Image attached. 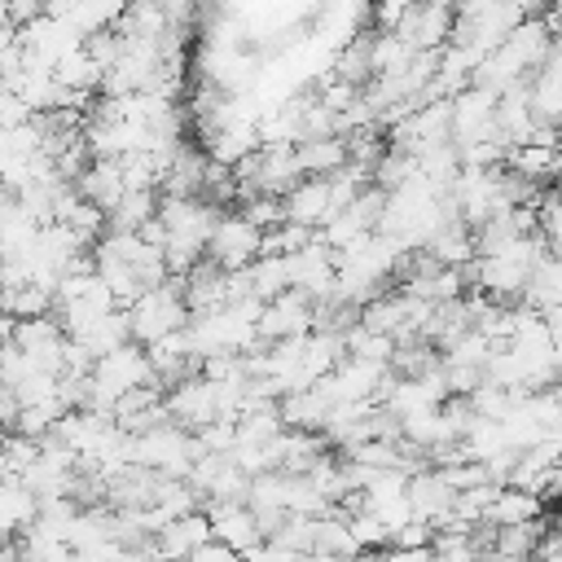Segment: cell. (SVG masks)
Listing matches in <instances>:
<instances>
[{"instance_id":"cell-28","label":"cell","mask_w":562,"mask_h":562,"mask_svg":"<svg viewBox=\"0 0 562 562\" xmlns=\"http://www.w3.org/2000/svg\"><path fill=\"white\" fill-rule=\"evenodd\" d=\"M189 562H246V558H241L233 544H224V540L211 536V540H202V544L189 553Z\"/></svg>"},{"instance_id":"cell-37","label":"cell","mask_w":562,"mask_h":562,"mask_svg":"<svg viewBox=\"0 0 562 562\" xmlns=\"http://www.w3.org/2000/svg\"><path fill=\"white\" fill-rule=\"evenodd\" d=\"M158 562H189V558H158Z\"/></svg>"},{"instance_id":"cell-29","label":"cell","mask_w":562,"mask_h":562,"mask_svg":"<svg viewBox=\"0 0 562 562\" xmlns=\"http://www.w3.org/2000/svg\"><path fill=\"white\" fill-rule=\"evenodd\" d=\"M413 4H417V0H373V18L382 22V31H395L400 18H404Z\"/></svg>"},{"instance_id":"cell-30","label":"cell","mask_w":562,"mask_h":562,"mask_svg":"<svg viewBox=\"0 0 562 562\" xmlns=\"http://www.w3.org/2000/svg\"><path fill=\"white\" fill-rule=\"evenodd\" d=\"M544 321H549V342H553V360H558V369H562V307H549V312H544Z\"/></svg>"},{"instance_id":"cell-32","label":"cell","mask_w":562,"mask_h":562,"mask_svg":"<svg viewBox=\"0 0 562 562\" xmlns=\"http://www.w3.org/2000/svg\"><path fill=\"white\" fill-rule=\"evenodd\" d=\"M0 562H26V558H22V544H18V540H4V544H0Z\"/></svg>"},{"instance_id":"cell-18","label":"cell","mask_w":562,"mask_h":562,"mask_svg":"<svg viewBox=\"0 0 562 562\" xmlns=\"http://www.w3.org/2000/svg\"><path fill=\"white\" fill-rule=\"evenodd\" d=\"M57 307V294L48 290V285H40V281H18V285H4L0 290V312H9V316H48Z\"/></svg>"},{"instance_id":"cell-35","label":"cell","mask_w":562,"mask_h":562,"mask_svg":"<svg viewBox=\"0 0 562 562\" xmlns=\"http://www.w3.org/2000/svg\"><path fill=\"white\" fill-rule=\"evenodd\" d=\"M549 391H553V395H558V400H562V378H558V382H553V386H549Z\"/></svg>"},{"instance_id":"cell-17","label":"cell","mask_w":562,"mask_h":562,"mask_svg":"<svg viewBox=\"0 0 562 562\" xmlns=\"http://www.w3.org/2000/svg\"><path fill=\"white\" fill-rule=\"evenodd\" d=\"M294 158L303 176H334L338 167L351 162V149H347V136H312L294 145Z\"/></svg>"},{"instance_id":"cell-6","label":"cell","mask_w":562,"mask_h":562,"mask_svg":"<svg viewBox=\"0 0 562 562\" xmlns=\"http://www.w3.org/2000/svg\"><path fill=\"white\" fill-rule=\"evenodd\" d=\"M167 413H171V422H180L184 430L198 435L202 426H211V422L220 417L215 382H211L206 373H189V378L171 382V391H167Z\"/></svg>"},{"instance_id":"cell-5","label":"cell","mask_w":562,"mask_h":562,"mask_svg":"<svg viewBox=\"0 0 562 562\" xmlns=\"http://www.w3.org/2000/svg\"><path fill=\"white\" fill-rule=\"evenodd\" d=\"M13 342L26 351V360L35 364V369H48V373H61V364H66V329H61V321L48 312V316H22L18 325H13Z\"/></svg>"},{"instance_id":"cell-10","label":"cell","mask_w":562,"mask_h":562,"mask_svg":"<svg viewBox=\"0 0 562 562\" xmlns=\"http://www.w3.org/2000/svg\"><path fill=\"white\" fill-rule=\"evenodd\" d=\"M75 189H79V198H88L92 206H101V211L110 215V211L123 202V193H127L123 162H119V158H92V162L79 171Z\"/></svg>"},{"instance_id":"cell-12","label":"cell","mask_w":562,"mask_h":562,"mask_svg":"<svg viewBox=\"0 0 562 562\" xmlns=\"http://www.w3.org/2000/svg\"><path fill=\"white\" fill-rule=\"evenodd\" d=\"M281 202H285V220L307 224V228H321V224L334 215V202H329V176H303Z\"/></svg>"},{"instance_id":"cell-14","label":"cell","mask_w":562,"mask_h":562,"mask_svg":"<svg viewBox=\"0 0 562 562\" xmlns=\"http://www.w3.org/2000/svg\"><path fill=\"white\" fill-rule=\"evenodd\" d=\"M536 114H531V92H527V83H518V88H505L501 97H496V132H501V140L505 145H522V140H531L536 136Z\"/></svg>"},{"instance_id":"cell-25","label":"cell","mask_w":562,"mask_h":562,"mask_svg":"<svg viewBox=\"0 0 562 562\" xmlns=\"http://www.w3.org/2000/svg\"><path fill=\"white\" fill-rule=\"evenodd\" d=\"M347 522H351V536H356L360 553H369V549H386V544H391V531H386V522H382L373 509H356Z\"/></svg>"},{"instance_id":"cell-8","label":"cell","mask_w":562,"mask_h":562,"mask_svg":"<svg viewBox=\"0 0 562 562\" xmlns=\"http://www.w3.org/2000/svg\"><path fill=\"white\" fill-rule=\"evenodd\" d=\"M312 329H316V299H307L303 290H285V294L263 303V316H259V338L263 342L312 334Z\"/></svg>"},{"instance_id":"cell-21","label":"cell","mask_w":562,"mask_h":562,"mask_svg":"<svg viewBox=\"0 0 562 562\" xmlns=\"http://www.w3.org/2000/svg\"><path fill=\"white\" fill-rule=\"evenodd\" d=\"M250 294L255 299H277V294H285L290 290V277H285V255H259L250 268Z\"/></svg>"},{"instance_id":"cell-19","label":"cell","mask_w":562,"mask_h":562,"mask_svg":"<svg viewBox=\"0 0 562 562\" xmlns=\"http://www.w3.org/2000/svg\"><path fill=\"white\" fill-rule=\"evenodd\" d=\"M413 57H417V48H408L395 31L369 35V66H373V79H378V75H400V70H408Z\"/></svg>"},{"instance_id":"cell-7","label":"cell","mask_w":562,"mask_h":562,"mask_svg":"<svg viewBox=\"0 0 562 562\" xmlns=\"http://www.w3.org/2000/svg\"><path fill=\"white\" fill-rule=\"evenodd\" d=\"M285 277H290V290H303L307 299H325V294H334L338 259L321 237H312L303 250L285 255Z\"/></svg>"},{"instance_id":"cell-36","label":"cell","mask_w":562,"mask_h":562,"mask_svg":"<svg viewBox=\"0 0 562 562\" xmlns=\"http://www.w3.org/2000/svg\"><path fill=\"white\" fill-rule=\"evenodd\" d=\"M553 189H558V193H562V167H558V176H553Z\"/></svg>"},{"instance_id":"cell-20","label":"cell","mask_w":562,"mask_h":562,"mask_svg":"<svg viewBox=\"0 0 562 562\" xmlns=\"http://www.w3.org/2000/svg\"><path fill=\"white\" fill-rule=\"evenodd\" d=\"M158 189H127L123 193V202L110 211V228H127V233H136L145 220H154L158 215Z\"/></svg>"},{"instance_id":"cell-13","label":"cell","mask_w":562,"mask_h":562,"mask_svg":"<svg viewBox=\"0 0 562 562\" xmlns=\"http://www.w3.org/2000/svg\"><path fill=\"white\" fill-rule=\"evenodd\" d=\"M540 509H544V496H540V492L514 487V483H496L483 522H487V527H522V522H536Z\"/></svg>"},{"instance_id":"cell-15","label":"cell","mask_w":562,"mask_h":562,"mask_svg":"<svg viewBox=\"0 0 562 562\" xmlns=\"http://www.w3.org/2000/svg\"><path fill=\"white\" fill-rule=\"evenodd\" d=\"M329 408H334V400L321 386H303V391H290V395L277 400V413H281L285 430H325Z\"/></svg>"},{"instance_id":"cell-3","label":"cell","mask_w":562,"mask_h":562,"mask_svg":"<svg viewBox=\"0 0 562 562\" xmlns=\"http://www.w3.org/2000/svg\"><path fill=\"white\" fill-rule=\"evenodd\" d=\"M259 255H263V228H255L241 211H220L206 241V259L220 263L224 272H237V268H250Z\"/></svg>"},{"instance_id":"cell-27","label":"cell","mask_w":562,"mask_h":562,"mask_svg":"<svg viewBox=\"0 0 562 562\" xmlns=\"http://www.w3.org/2000/svg\"><path fill=\"white\" fill-rule=\"evenodd\" d=\"M241 558H246V562H303V553L290 549V544H281V540H259V544L246 549Z\"/></svg>"},{"instance_id":"cell-31","label":"cell","mask_w":562,"mask_h":562,"mask_svg":"<svg viewBox=\"0 0 562 562\" xmlns=\"http://www.w3.org/2000/svg\"><path fill=\"white\" fill-rule=\"evenodd\" d=\"M119 562H158V553H154V544H145V549H123Z\"/></svg>"},{"instance_id":"cell-11","label":"cell","mask_w":562,"mask_h":562,"mask_svg":"<svg viewBox=\"0 0 562 562\" xmlns=\"http://www.w3.org/2000/svg\"><path fill=\"white\" fill-rule=\"evenodd\" d=\"M211 536H215L211 531V514L206 509H189V514H180V518H171L167 527L154 531V553L158 558H189Z\"/></svg>"},{"instance_id":"cell-23","label":"cell","mask_w":562,"mask_h":562,"mask_svg":"<svg viewBox=\"0 0 562 562\" xmlns=\"http://www.w3.org/2000/svg\"><path fill=\"white\" fill-rule=\"evenodd\" d=\"M312 237H316V228L285 220V224H277V228L263 233V255H294V250H303Z\"/></svg>"},{"instance_id":"cell-22","label":"cell","mask_w":562,"mask_h":562,"mask_svg":"<svg viewBox=\"0 0 562 562\" xmlns=\"http://www.w3.org/2000/svg\"><path fill=\"white\" fill-rule=\"evenodd\" d=\"M316 553L360 558V544H356V536H351V522H347V518H329V514H321V518H316Z\"/></svg>"},{"instance_id":"cell-9","label":"cell","mask_w":562,"mask_h":562,"mask_svg":"<svg viewBox=\"0 0 562 562\" xmlns=\"http://www.w3.org/2000/svg\"><path fill=\"white\" fill-rule=\"evenodd\" d=\"M202 509L211 514V531H215V540L233 544L237 553H246V549H255V544L263 540L259 518H255V509H250L246 501H206Z\"/></svg>"},{"instance_id":"cell-4","label":"cell","mask_w":562,"mask_h":562,"mask_svg":"<svg viewBox=\"0 0 562 562\" xmlns=\"http://www.w3.org/2000/svg\"><path fill=\"white\" fill-rule=\"evenodd\" d=\"M448 110H452V140H457V149L479 145V140H501V132H496V92L492 88L465 83L461 92L448 97Z\"/></svg>"},{"instance_id":"cell-26","label":"cell","mask_w":562,"mask_h":562,"mask_svg":"<svg viewBox=\"0 0 562 562\" xmlns=\"http://www.w3.org/2000/svg\"><path fill=\"white\" fill-rule=\"evenodd\" d=\"M391 544H400V549H430L435 544V527L426 518H408L404 527L391 531Z\"/></svg>"},{"instance_id":"cell-24","label":"cell","mask_w":562,"mask_h":562,"mask_svg":"<svg viewBox=\"0 0 562 562\" xmlns=\"http://www.w3.org/2000/svg\"><path fill=\"white\" fill-rule=\"evenodd\" d=\"M241 215L255 224V228H277V224H285V202L281 198H272V193H250V198H241Z\"/></svg>"},{"instance_id":"cell-16","label":"cell","mask_w":562,"mask_h":562,"mask_svg":"<svg viewBox=\"0 0 562 562\" xmlns=\"http://www.w3.org/2000/svg\"><path fill=\"white\" fill-rule=\"evenodd\" d=\"M527 92H531V114H536V123L562 132V66H558L553 57L527 79Z\"/></svg>"},{"instance_id":"cell-1","label":"cell","mask_w":562,"mask_h":562,"mask_svg":"<svg viewBox=\"0 0 562 562\" xmlns=\"http://www.w3.org/2000/svg\"><path fill=\"white\" fill-rule=\"evenodd\" d=\"M189 303H184V290H180V277H167L149 290H140L132 303H127V321H132V342L149 347L176 329L189 325Z\"/></svg>"},{"instance_id":"cell-34","label":"cell","mask_w":562,"mask_h":562,"mask_svg":"<svg viewBox=\"0 0 562 562\" xmlns=\"http://www.w3.org/2000/svg\"><path fill=\"white\" fill-rule=\"evenodd\" d=\"M549 57H553V61H558V66H562V31H558V35H553V48H549Z\"/></svg>"},{"instance_id":"cell-2","label":"cell","mask_w":562,"mask_h":562,"mask_svg":"<svg viewBox=\"0 0 562 562\" xmlns=\"http://www.w3.org/2000/svg\"><path fill=\"white\" fill-rule=\"evenodd\" d=\"M198 457H202L198 435L184 430L180 422H162V426H154V430L132 435V465L158 470V474H167V479H184Z\"/></svg>"},{"instance_id":"cell-33","label":"cell","mask_w":562,"mask_h":562,"mask_svg":"<svg viewBox=\"0 0 562 562\" xmlns=\"http://www.w3.org/2000/svg\"><path fill=\"white\" fill-rule=\"evenodd\" d=\"M303 562H356V558H338V553H303Z\"/></svg>"}]
</instances>
